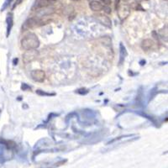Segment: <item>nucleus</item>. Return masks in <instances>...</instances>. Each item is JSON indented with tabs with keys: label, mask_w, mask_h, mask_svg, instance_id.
I'll return each mask as SVG.
<instances>
[{
	"label": "nucleus",
	"mask_w": 168,
	"mask_h": 168,
	"mask_svg": "<svg viewBox=\"0 0 168 168\" xmlns=\"http://www.w3.org/2000/svg\"><path fill=\"white\" fill-rule=\"evenodd\" d=\"M89 7H90V9H92V11H96V12H98V11H101L103 8H104V5L100 3V2H98V1H92L90 4H89Z\"/></svg>",
	"instance_id": "obj_4"
},
{
	"label": "nucleus",
	"mask_w": 168,
	"mask_h": 168,
	"mask_svg": "<svg viewBox=\"0 0 168 168\" xmlns=\"http://www.w3.org/2000/svg\"><path fill=\"white\" fill-rule=\"evenodd\" d=\"M12 1L13 0H5V2H4L3 7H2V11H3L4 9H6L7 8L9 7V5L10 4V3H11Z\"/></svg>",
	"instance_id": "obj_9"
},
{
	"label": "nucleus",
	"mask_w": 168,
	"mask_h": 168,
	"mask_svg": "<svg viewBox=\"0 0 168 168\" xmlns=\"http://www.w3.org/2000/svg\"></svg>",
	"instance_id": "obj_16"
},
{
	"label": "nucleus",
	"mask_w": 168,
	"mask_h": 168,
	"mask_svg": "<svg viewBox=\"0 0 168 168\" xmlns=\"http://www.w3.org/2000/svg\"><path fill=\"white\" fill-rule=\"evenodd\" d=\"M37 93L40 95H45V96H52V95H55L54 93H47V92H41L40 90H38L37 91Z\"/></svg>",
	"instance_id": "obj_10"
},
{
	"label": "nucleus",
	"mask_w": 168,
	"mask_h": 168,
	"mask_svg": "<svg viewBox=\"0 0 168 168\" xmlns=\"http://www.w3.org/2000/svg\"><path fill=\"white\" fill-rule=\"evenodd\" d=\"M22 1H23V0H17V1H16L15 4H14V7H15V6H17L18 4H19V3H21Z\"/></svg>",
	"instance_id": "obj_12"
},
{
	"label": "nucleus",
	"mask_w": 168,
	"mask_h": 168,
	"mask_svg": "<svg viewBox=\"0 0 168 168\" xmlns=\"http://www.w3.org/2000/svg\"><path fill=\"white\" fill-rule=\"evenodd\" d=\"M7 36H9V33L11 31V28L13 26V14L12 13H9L8 15H7Z\"/></svg>",
	"instance_id": "obj_8"
},
{
	"label": "nucleus",
	"mask_w": 168,
	"mask_h": 168,
	"mask_svg": "<svg viewBox=\"0 0 168 168\" xmlns=\"http://www.w3.org/2000/svg\"><path fill=\"white\" fill-rule=\"evenodd\" d=\"M155 46V43L153 40H151L150 39H146L142 41L141 43V47L144 51H148V50H150L152 48L153 46Z\"/></svg>",
	"instance_id": "obj_6"
},
{
	"label": "nucleus",
	"mask_w": 168,
	"mask_h": 168,
	"mask_svg": "<svg viewBox=\"0 0 168 168\" xmlns=\"http://www.w3.org/2000/svg\"><path fill=\"white\" fill-rule=\"evenodd\" d=\"M104 2V3H106V4H110L111 3V0H103Z\"/></svg>",
	"instance_id": "obj_13"
},
{
	"label": "nucleus",
	"mask_w": 168,
	"mask_h": 168,
	"mask_svg": "<svg viewBox=\"0 0 168 168\" xmlns=\"http://www.w3.org/2000/svg\"><path fill=\"white\" fill-rule=\"evenodd\" d=\"M48 1H50V2H51V1H55V0H48Z\"/></svg>",
	"instance_id": "obj_15"
},
{
	"label": "nucleus",
	"mask_w": 168,
	"mask_h": 168,
	"mask_svg": "<svg viewBox=\"0 0 168 168\" xmlns=\"http://www.w3.org/2000/svg\"><path fill=\"white\" fill-rule=\"evenodd\" d=\"M97 18L99 20V22H100L102 25H105L107 27H111V20H110L109 17L103 15V14H98L97 16Z\"/></svg>",
	"instance_id": "obj_5"
},
{
	"label": "nucleus",
	"mask_w": 168,
	"mask_h": 168,
	"mask_svg": "<svg viewBox=\"0 0 168 168\" xmlns=\"http://www.w3.org/2000/svg\"><path fill=\"white\" fill-rule=\"evenodd\" d=\"M38 55V52L35 50H28L23 55V61L25 62H30L35 59Z\"/></svg>",
	"instance_id": "obj_3"
},
{
	"label": "nucleus",
	"mask_w": 168,
	"mask_h": 168,
	"mask_svg": "<svg viewBox=\"0 0 168 168\" xmlns=\"http://www.w3.org/2000/svg\"><path fill=\"white\" fill-rule=\"evenodd\" d=\"M50 4V1L48 0H36L34 4V9H40V8H45L48 6Z\"/></svg>",
	"instance_id": "obj_7"
},
{
	"label": "nucleus",
	"mask_w": 168,
	"mask_h": 168,
	"mask_svg": "<svg viewBox=\"0 0 168 168\" xmlns=\"http://www.w3.org/2000/svg\"><path fill=\"white\" fill-rule=\"evenodd\" d=\"M16 62H18V59H14V65H16Z\"/></svg>",
	"instance_id": "obj_14"
},
{
	"label": "nucleus",
	"mask_w": 168,
	"mask_h": 168,
	"mask_svg": "<svg viewBox=\"0 0 168 168\" xmlns=\"http://www.w3.org/2000/svg\"><path fill=\"white\" fill-rule=\"evenodd\" d=\"M31 77L34 81L38 82V83H41L45 80L46 74L42 70H34L31 72Z\"/></svg>",
	"instance_id": "obj_2"
},
{
	"label": "nucleus",
	"mask_w": 168,
	"mask_h": 168,
	"mask_svg": "<svg viewBox=\"0 0 168 168\" xmlns=\"http://www.w3.org/2000/svg\"><path fill=\"white\" fill-rule=\"evenodd\" d=\"M22 47L25 50H35L40 45V41L34 33H29L21 40Z\"/></svg>",
	"instance_id": "obj_1"
},
{
	"label": "nucleus",
	"mask_w": 168,
	"mask_h": 168,
	"mask_svg": "<svg viewBox=\"0 0 168 168\" xmlns=\"http://www.w3.org/2000/svg\"><path fill=\"white\" fill-rule=\"evenodd\" d=\"M103 9H104V11L107 13V14H109V13H111V9H110V8H109V7L104 6Z\"/></svg>",
	"instance_id": "obj_11"
}]
</instances>
